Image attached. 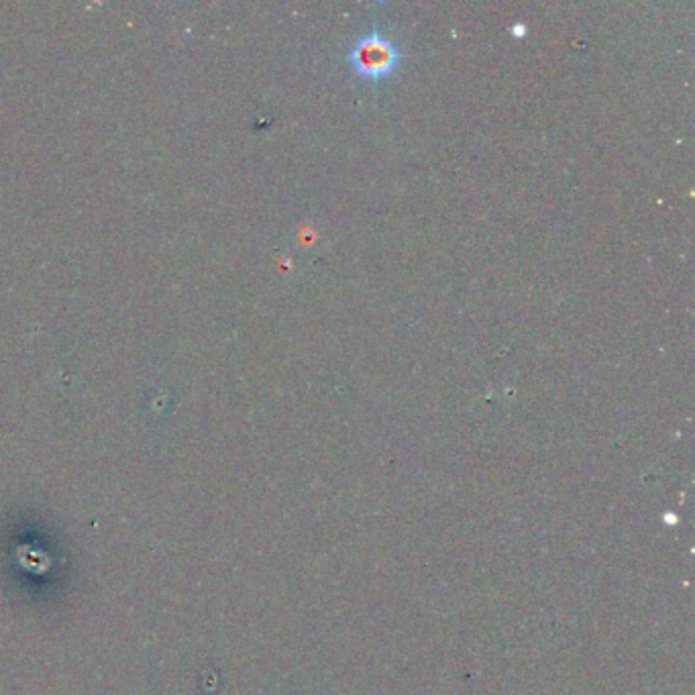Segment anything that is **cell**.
Listing matches in <instances>:
<instances>
[{
	"mask_svg": "<svg viewBox=\"0 0 695 695\" xmlns=\"http://www.w3.org/2000/svg\"><path fill=\"white\" fill-rule=\"evenodd\" d=\"M400 53L396 45L382 33L359 37L349 53V64L363 80H382L396 70Z\"/></svg>",
	"mask_w": 695,
	"mask_h": 695,
	"instance_id": "1",
	"label": "cell"
}]
</instances>
